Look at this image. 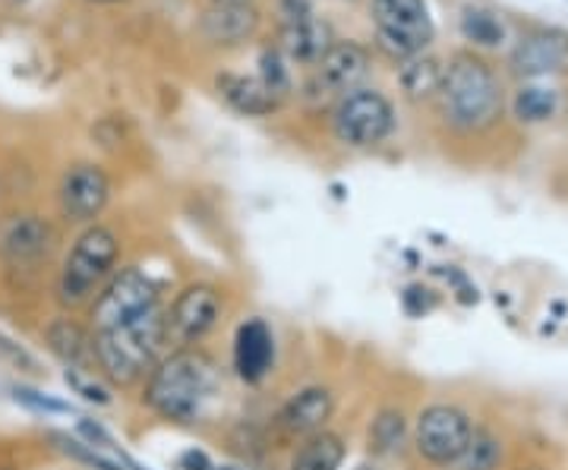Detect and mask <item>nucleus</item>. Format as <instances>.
<instances>
[{
  "label": "nucleus",
  "instance_id": "obj_9",
  "mask_svg": "<svg viewBox=\"0 0 568 470\" xmlns=\"http://www.w3.org/2000/svg\"><path fill=\"white\" fill-rule=\"evenodd\" d=\"M373 73V48L361 39H335L323 61L306 70L301 99L313 108H332L342 95L361 89Z\"/></svg>",
  "mask_w": 568,
  "mask_h": 470
},
{
  "label": "nucleus",
  "instance_id": "obj_27",
  "mask_svg": "<svg viewBox=\"0 0 568 470\" xmlns=\"http://www.w3.org/2000/svg\"><path fill=\"white\" fill-rule=\"evenodd\" d=\"M256 76L263 80L268 92H275L284 104L294 95V67L287 63L282 48L275 41H263L256 54Z\"/></svg>",
  "mask_w": 568,
  "mask_h": 470
},
{
  "label": "nucleus",
  "instance_id": "obj_4",
  "mask_svg": "<svg viewBox=\"0 0 568 470\" xmlns=\"http://www.w3.org/2000/svg\"><path fill=\"white\" fill-rule=\"evenodd\" d=\"M121 259L123 234L118 227L104 222L80 227L54 272V300L61 313H85L111 282V275L121 268Z\"/></svg>",
  "mask_w": 568,
  "mask_h": 470
},
{
  "label": "nucleus",
  "instance_id": "obj_7",
  "mask_svg": "<svg viewBox=\"0 0 568 470\" xmlns=\"http://www.w3.org/2000/svg\"><path fill=\"white\" fill-rule=\"evenodd\" d=\"M395 104L379 85H361L328 108V133L347 152H373L395 133Z\"/></svg>",
  "mask_w": 568,
  "mask_h": 470
},
{
  "label": "nucleus",
  "instance_id": "obj_20",
  "mask_svg": "<svg viewBox=\"0 0 568 470\" xmlns=\"http://www.w3.org/2000/svg\"><path fill=\"white\" fill-rule=\"evenodd\" d=\"M212 85H215L219 99L241 117H275L284 108L282 99L275 92H268L256 73L219 70Z\"/></svg>",
  "mask_w": 568,
  "mask_h": 470
},
{
  "label": "nucleus",
  "instance_id": "obj_38",
  "mask_svg": "<svg viewBox=\"0 0 568 470\" xmlns=\"http://www.w3.org/2000/svg\"><path fill=\"white\" fill-rule=\"evenodd\" d=\"M215 470H244V468H237V464H215Z\"/></svg>",
  "mask_w": 568,
  "mask_h": 470
},
{
  "label": "nucleus",
  "instance_id": "obj_31",
  "mask_svg": "<svg viewBox=\"0 0 568 470\" xmlns=\"http://www.w3.org/2000/svg\"><path fill=\"white\" fill-rule=\"evenodd\" d=\"M433 275L446 282L455 304H462V307H477L480 304V290L462 266H433Z\"/></svg>",
  "mask_w": 568,
  "mask_h": 470
},
{
  "label": "nucleus",
  "instance_id": "obj_33",
  "mask_svg": "<svg viewBox=\"0 0 568 470\" xmlns=\"http://www.w3.org/2000/svg\"><path fill=\"white\" fill-rule=\"evenodd\" d=\"M272 13H275V25L306 20V17L316 13V0H275L272 3Z\"/></svg>",
  "mask_w": 568,
  "mask_h": 470
},
{
  "label": "nucleus",
  "instance_id": "obj_2",
  "mask_svg": "<svg viewBox=\"0 0 568 470\" xmlns=\"http://www.w3.org/2000/svg\"><path fill=\"white\" fill-rule=\"evenodd\" d=\"M436 117L455 136H484L506 114V85L493 63L474 51H455L446 63L443 89L436 95Z\"/></svg>",
  "mask_w": 568,
  "mask_h": 470
},
{
  "label": "nucleus",
  "instance_id": "obj_23",
  "mask_svg": "<svg viewBox=\"0 0 568 470\" xmlns=\"http://www.w3.org/2000/svg\"><path fill=\"white\" fill-rule=\"evenodd\" d=\"M347 439L338 430H320L287 451L284 470H342L347 461Z\"/></svg>",
  "mask_w": 568,
  "mask_h": 470
},
{
  "label": "nucleus",
  "instance_id": "obj_10",
  "mask_svg": "<svg viewBox=\"0 0 568 470\" xmlns=\"http://www.w3.org/2000/svg\"><path fill=\"white\" fill-rule=\"evenodd\" d=\"M369 25L376 51L392 63L420 54L433 41L426 0H369Z\"/></svg>",
  "mask_w": 568,
  "mask_h": 470
},
{
  "label": "nucleus",
  "instance_id": "obj_21",
  "mask_svg": "<svg viewBox=\"0 0 568 470\" xmlns=\"http://www.w3.org/2000/svg\"><path fill=\"white\" fill-rule=\"evenodd\" d=\"M410 417L402 405H383L373 410L366 427V451L376 461H395L410 454Z\"/></svg>",
  "mask_w": 568,
  "mask_h": 470
},
{
  "label": "nucleus",
  "instance_id": "obj_18",
  "mask_svg": "<svg viewBox=\"0 0 568 470\" xmlns=\"http://www.w3.org/2000/svg\"><path fill=\"white\" fill-rule=\"evenodd\" d=\"M515 454H518V446H515V436L508 432L506 423L480 413L465 454L448 470H508Z\"/></svg>",
  "mask_w": 568,
  "mask_h": 470
},
{
  "label": "nucleus",
  "instance_id": "obj_19",
  "mask_svg": "<svg viewBox=\"0 0 568 470\" xmlns=\"http://www.w3.org/2000/svg\"><path fill=\"white\" fill-rule=\"evenodd\" d=\"M332 41H335V29L320 10L313 17H306V20L275 25V44L282 48V54L291 67L297 63L304 70H313L316 63L323 61L325 51L332 48Z\"/></svg>",
  "mask_w": 568,
  "mask_h": 470
},
{
  "label": "nucleus",
  "instance_id": "obj_30",
  "mask_svg": "<svg viewBox=\"0 0 568 470\" xmlns=\"http://www.w3.org/2000/svg\"><path fill=\"white\" fill-rule=\"evenodd\" d=\"M443 307V294L433 285H424V282H410V285L402 290V309L410 319H424L429 313Z\"/></svg>",
  "mask_w": 568,
  "mask_h": 470
},
{
  "label": "nucleus",
  "instance_id": "obj_13",
  "mask_svg": "<svg viewBox=\"0 0 568 470\" xmlns=\"http://www.w3.org/2000/svg\"><path fill=\"white\" fill-rule=\"evenodd\" d=\"M58 244H61L58 227L51 225V218L36 212L10 215L0 225V259L13 272H36L48 266Z\"/></svg>",
  "mask_w": 568,
  "mask_h": 470
},
{
  "label": "nucleus",
  "instance_id": "obj_29",
  "mask_svg": "<svg viewBox=\"0 0 568 470\" xmlns=\"http://www.w3.org/2000/svg\"><path fill=\"white\" fill-rule=\"evenodd\" d=\"M13 401L32 413H44V417H70L73 413V405L61 401L58 395L29 389V386H13Z\"/></svg>",
  "mask_w": 568,
  "mask_h": 470
},
{
  "label": "nucleus",
  "instance_id": "obj_35",
  "mask_svg": "<svg viewBox=\"0 0 568 470\" xmlns=\"http://www.w3.org/2000/svg\"><path fill=\"white\" fill-rule=\"evenodd\" d=\"M508 470H556L549 464L547 458H540V454H525V451H518L515 454V461L508 464Z\"/></svg>",
  "mask_w": 568,
  "mask_h": 470
},
{
  "label": "nucleus",
  "instance_id": "obj_40",
  "mask_svg": "<svg viewBox=\"0 0 568 470\" xmlns=\"http://www.w3.org/2000/svg\"><path fill=\"white\" fill-rule=\"evenodd\" d=\"M338 3H357V0H338Z\"/></svg>",
  "mask_w": 568,
  "mask_h": 470
},
{
  "label": "nucleus",
  "instance_id": "obj_5",
  "mask_svg": "<svg viewBox=\"0 0 568 470\" xmlns=\"http://www.w3.org/2000/svg\"><path fill=\"white\" fill-rule=\"evenodd\" d=\"M477 417L458 398H433L410 417V461L424 470H448L474 436Z\"/></svg>",
  "mask_w": 568,
  "mask_h": 470
},
{
  "label": "nucleus",
  "instance_id": "obj_34",
  "mask_svg": "<svg viewBox=\"0 0 568 470\" xmlns=\"http://www.w3.org/2000/svg\"><path fill=\"white\" fill-rule=\"evenodd\" d=\"M174 468L178 470H215V461L209 458V451L190 446V449H183L181 454H178Z\"/></svg>",
  "mask_w": 568,
  "mask_h": 470
},
{
  "label": "nucleus",
  "instance_id": "obj_12",
  "mask_svg": "<svg viewBox=\"0 0 568 470\" xmlns=\"http://www.w3.org/2000/svg\"><path fill=\"white\" fill-rule=\"evenodd\" d=\"M114 181L102 162H73L58 181V215L63 225H95L111 205Z\"/></svg>",
  "mask_w": 568,
  "mask_h": 470
},
{
  "label": "nucleus",
  "instance_id": "obj_39",
  "mask_svg": "<svg viewBox=\"0 0 568 470\" xmlns=\"http://www.w3.org/2000/svg\"><path fill=\"white\" fill-rule=\"evenodd\" d=\"M89 3H126V0H89Z\"/></svg>",
  "mask_w": 568,
  "mask_h": 470
},
{
  "label": "nucleus",
  "instance_id": "obj_25",
  "mask_svg": "<svg viewBox=\"0 0 568 470\" xmlns=\"http://www.w3.org/2000/svg\"><path fill=\"white\" fill-rule=\"evenodd\" d=\"M458 29L465 41H470L474 48H503L506 44V25L503 20L489 10V7H480V3H467L458 17Z\"/></svg>",
  "mask_w": 568,
  "mask_h": 470
},
{
  "label": "nucleus",
  "instance_id": "obj_22",
  "mask_svg": "<svg viewBox=\"0 0 568 470\" xmlns=\"http://www.w3.org/2000/svg\"><path fill=\"white\" fill-rule=\"evenodd\" d=\"M443 76H446V63L429 51H420V54H414V58H407L395 67L398 92L414 108L436 102V95L443 89Z\"/></svg>",
  "mask_w": 568,
  "mask_h": 470
},
{
  "label": "nucleus",
  "instance_id": "obj_8",
  "mask_svg": "<svg viewBox=\"0 0 568 470\" xmlns=\"http://www.w3.org/2000/svg\"><path fill=\"white\" fill-rule=\"evenodd\" d=\"M338 413V395L325 382H306L284 398L278 408L268 413L263 436L272 451H291L301 439L313 432L328 430Z\"/></svg>",
  "mask_w": 568,
  "mask_h": 470
},
{
  "label": "nucleus",
  "instance_id": "obj_15",
  "mask_svg": "<svg viewBox=\"0 0 568 470\" xmlns=\"http://www.w3.org/2000/svg\"><path fill=\"white\" fill-rule=\"evenodd\" d=\"M508 70L521 82L568 73V32L547 25L525 32L508 54Z\"/></svg>",
  "mask_w": 568,
  "mask_h": 470
},
{
  "label": "nucleus",
  "instance_id": "obj_28",
  "mask_svg": "<svg viewBox=\"0 0 568 470\" xmlns=\"http://www.w3.org/2000/svg\"><path fill=\"white\" fill-rule=\"evenodd\" d=\"M63 382L73 395H80L85 405H95V408H111L118 395L99 372H85V369H63Z\"/></svg>",
  "mask_w": 568,
  "mask_h": 470
},
{
  "label": "nucleus",
  "instance_id": "obj_37",
  "mask_svg": "<svg viewBox=\"0 0 568 470\" xmlns=\"http://www.w3.org/2000/svg\"><path fill=\"white\" fill-rule=\"evenodd\" d=\"M212 3H256V0H212Z\"/></svg>",
  "mask_w": 568,
  "mask_h": 470
},
{
  "label": "nucleus",
  "instance_id": "obj_16",
  "mask_svg": "<svg viewBox=\"0 0 568 470\" xmlns=\"http://www.w3.org/2000/svg\"><path fill=\"white\" fill-rule=\"evenodd\" d=\"M263 29V10L256 3H205L200 20H196V35L205 48L215 51H231L253 41Z\"/></svg>",
  "mask_w": 568,
  "mask_h": 470
},
{
  "label": "nucleus",
  "instance_id": "obj_26",
  "mask_svg": "<svg viewBox=\"0 0 568 470\" xmlns=\"http://www.w3.org/2000/svg\"><path fill=\"white\" fill-rule=\"evenodd\" d=\"M48 439L54 442V449L61 451L67 461L80 464L85 470H130V461H121L114 454H104V451L92 449L85 439H80L77 432H48Z\"/></svg>",
  "mask_w": 568,
  "mask_h": 470
},
{
  "label": "nucleus",
  "instance_id": "obj_36",
  "mask_svg": "<svg viewBox=\"0 0 568 470\" xmlns=\"http://www.w3.org/2000/svg\"><path fill=\"white\" fill-rule=\"evenodd\" d=\"M354 470H386V468H383V464H376V461H373V464H361V468H354Z\"/></svg>",
  "mask_w": 568,
  "mask_h": 470
},
{
  "label": "nucleus",
  "instance_id": "obj_17",
  "mask_svg": "<svg viewBox=\"0 0 568 470\" xmlns=\"http://www.w3.org/2000/svg\"><path fill=\"white\" fill-rule=\"evenodd\" d=\"M41 341L61 360L63 369L99 372V367H95V335L77 313H58L54 319H48L41 328Z\"/></svg>",
  "mask_w": 568,
  "mask_h": 470
},
{
  "label": "nucleus",
  "instance_id": "obj_14",
  "mask_svg": "<svg viewBox=\"0 0 568 470\" xmlns=\"http://www.w3.org/2000/svg\"><path fill=\"white\" fill-rule=\"evenodd\" d=\"M275 360H278V341H275L272 326L263 316L241 319L234 328V338H231V372H234V379L250 386V389H260L275 372Z\"/></svg>",
  "mask_w": 568,
  "mask_h": 470
},
{
  "label": "nucleus",
  "instance_id": "obj_32",
  "mask_svg": "<svg viewBox=\"0 0 568 470\" xmlns=\"http://www.w3.org/2000/svg\"><path fill=\"white\" fill-rule=\"evenodd\" d=\"M0 360H3L7 367L20 369V372L41 376V364L36 360V354L22 348L17 338H10V335H3V331H0Z\"/></svg>",
  "mask_w": 568,
  "mask_h": 470
},
{
  "label": "nucleus",
  "instance_id": "obj_3",
  "mask_svg": "<svg viewBox=\"0 0 568 470\" xmlns=\"http://www.w3.org/2000/svg\"><path fill=\"white\" fill-rule=\"evenodd\" d=\"M95 335V367L99 376L114 391H133L145 382V376L155 369L168 345V323H164V304L145 309L142 316Z\"/></svg>",
  "mask_w": 568,
  "mask_h": 470
},
{
  "label": "nucleus",
  "instance_id": "obj_41",
  "mask_svg": "<svg viewBox=\"0 0 568 470\" xmlns=\"http://www.w3.org/2000/svg\"><path fill=\"white\" fill-rule=\"evenodd\" d=\"M10 3H26V0H10Z\"/></svg>",
  "mask_w": 568,
  "mask_h": 470
},
{
  "label": "nucleus",
  "instance_id": "obj_24",
  "mask_svg": "<svg viewBox=\"0 0 568 470\" xmlns=\"http://www.w3.org/2000/svg\"><path fill=\"white\" fill-rule=\"evenodd\" d=\"M559 111V92L547 89V85H534V82H521L511 95V117L525 126L534 123H547L556 117Z\"/></svg>",
  "mask_w": 568,
  "mask_h": 470
},
{
  "label": "nucleus",
  "instance_id": "obj_6",
  "mask_svg": "<svg viewBox=\"0 0 568 470\" xmlns=\"http://www.w3.org/2000/svg\"><path fill=\"white\" fill-rule=\"evenodd\" d=\"M231 313L227 287L212 278H196L178 287L171 300H164L168 345L171 348H205L209 338L222 331Z\"/></svg>",
  "mask_w": 568,
  "mask_h": 470
},
{
  "label": "nucleus",
  "instance_id": "obj_1",
  "mask_svg": "<svg viewBox=\"0 0 568 470\" xmlns=\"http://www.w3.org/2000/svg\"><path fill=\"white\" fill-rule=\"evenodd\" d=\"M227 372L209 348H171L140 386L145 413L168 427L200 430L219 417Z\"/></svg>",
  "mask_w": 568,
  "mask_h": 470
},
{
  "label": "nucleus",
  "instance_id": "obj_11",
  "mask_svg": "<svg viewBox=\"0 0 568 470\" xmlns=\"http://www.w3.org/2000/svg\"><path fill=\"white\" fill-rule=\"evenodd\" d=\"M159 304H164V287L142 266L126 263L111 275L102 294L82 313V319L92 331H108V328H118L136 319L145 309L159 307Z\"/></svg>",
  "mask_w": 568,
  "mask_h": 470
}]
</instances>
